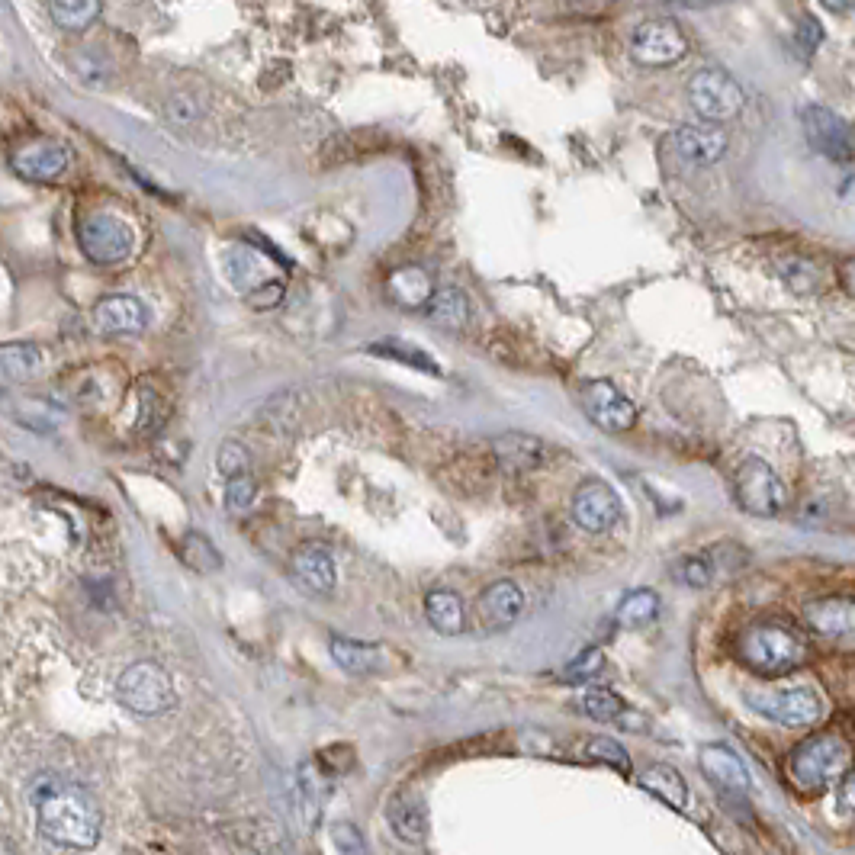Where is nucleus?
<instances>
[{"label":"nucleus","mask_w":855,"mask_h":855,"mask_svg":"<svg viewBox=\"0 0 855 855\" xmlns=\"http://www.w3.org/2000/svg\"><path fill=\"white\" fill-rule=\"evenodd\" d=\"M839 280H843L846 293H852V296H855V258L843 264V270H839Z\"/></svg>","instance_id":"obj_44"},{"label":"nucleus","mask_w":855,"mask_h":855,"mask_svg":"<svg viewBox=\"0 0 855 855\" xmlns=\"http://www.w3.org/2000/svg\"><path fill=\"white\" fill-rule=\"evenodd\" d=\"M328 647H332L335 663L348 675H357V679L380 672V666H383V650L373 647V643H357V640H348V637H332Z\"/></svg>","instance_id":"obj_26"},{"label":"nucleus","mask_w":855,"mask_h":855,"mask_svg":"<svg viewBox=\"0 0 855 855\" xmlns=\"http://www.w3.org/2000/svg\"><path fill=\"white\" fill-rule=\"evenodd\" d=\"M386 290L389 299L402 309H425L428 299L434 296V283L422 267H402L389 277Z\"/></svg>","instance_id":"obj_25"},{"label":"nucleus","mask_w":855,"mask_h":855,"mask_svg":"<svg viewBox=\"0 0 855 855\" xmlns=\"http://www.w3.org/2000/svg\"><path fill=\"white\" fill-rule=\"evenodd\" d=\"M798 42L804 45L807 52H814L817 45L823 42V29H820V20H814V17H804V20H801V26H798Z\"/></svg>","instance_id":"obj_42"},{"label":"nucleus","mask_w":855,"mask_h":855,"mask_svg":"<svg viewBox=\"0 0 855 855\" xmlns=\"http://www.w3.org/2000/svg\"><path fill=\"white\" fill-rule=\"evenodd\" d=\"M52 20L68 29V33H81V29L94 26L100 17V0H49Z\"/></svg>","instance_id":"obj_30"},{"label":"nucleus","mask_w":855,"mask_h":855,"mask_svg":"<svg viewBox=\"0 0 855 855\" xmlns=\"http://www.w3.org/2000/svg\"><path fill=\"white\" fill-rule=\"evenodd\" d=\"M585 756L589 759H595V762H605V765H611V769H618V772H630V756H627V749L621 746V743H614L611 737H595L589 746H585Z\"/></svg>","instance_id":"obj_35"},{"label":"nucleus","mask_w":855,"mask_h":855,"mask_svg":"<svg viewBox=\"0 0 855 855\" xmlns=\"http://www.w3.org/2000/svg\"><path fill=\"white\" fill-rule=\"evenodd\" d=\"M216 467L225 479H232L238 473H248L251 470V460H248V450L238 444V441H222L219 454H216Z\"/></svg>","instance_id":"obj_37"},{"label":"nucleus","mask_w":855,"mask_h":855,"mask_svg":"<svg viewBox=\"0 0 855 855\" xmlns=\"http://www.w3.org/2000/svg\"><path fill=\"white\" fill-rule=\"evenodd\" d=\"M71 152L58 139H29L10 152V171L29 184H52L68 171Z\"/></svg>","instance_id":"obj_12"},{"label":"nucleus","mask_w":855,"mask_h":855,"mask_svg":"<svg viewBox=\"0 0 855 855\" xmlns=\"http://www.w3.org/2000/svg\"><path fill=\"white\" fill-rule=\"evenodd\" d=\"M492 450H495V457H499L502 467L512 470V473H531L547 457L544 441H537L534 434H524V431L499 434V438L492 441Z\"/></svg>","instance_id":"obj_22"},{"label":"nucleus","mask_w":855,"mask_h":855,"mask_svg":"<svg viewBox=\"0 0 855 855\" xmlns=\"http://www.w3.org/2000/svg\"><path fill=\"white\" fill-rule=\"evenodd\" d=\"M116 698L139 717H161L177 704V688L168 669L145 659V663H132L116 679Z\"/></svg>","instance_id":"obj_5"},{"label":"nucleus","mask_w":855,"mask_h":855,"mask_svg":"<svg viewBox=\"0 0 855 855\" xmlns=\"http://www.w3.org/2000/svg\"><path fill=\"white\" fill-rule=\"evenodd\" d=\"M78 245L84 258L97 267H119L132 258L135 235L129 222L110 213H90L78 222Z\"/></svg>","instance_id":"obj_7"},{"label":"nucleus","mask_w":855,"mask_h":855,"mask_svg":"<svg viewBox=\"0 0 855 855\" xmlns=\"http://www.w3.org/2000/svg\"><path fill=\"white\" fill-rule=\"evenodd\" d=\"M573 521L589 534H605L621 521V495L605 479H585L573 492Z\"/></svg>","instance_id":"obj_13"},{"label":"nucleus","mask_w":855,"mask_h":855,"mask_svg":"<svg viewBox=\"0 0 855 855\" xmlns=\"http://www.w3.org/2000/svg\"><path fill=\"white\" fill-rule=\"evenodd\" d=\"M675 576H679V582L692 585V589H704V585H711L714 569L704 557H682L675 563Z\"/></svg>","instance_id":"obj_38"},{"label":"nucleus","mask_w":855,"mask_h":855,"mask_svg":"<svg viewBox=\"0 0 855 855\" xmlns=\"http://www.w3.org/2000/svg\"><path fill=\"white\" fill-rule=\"evenodd\" d=\"M801 126L810 148L817 155L830 158L836 164H849L855 161V126L849 119H843L839 113H833L830 107H820V103H810L801 113Z\"/></svg>","instance_id":"obj_10"},{"label":"nucleus","mask_w":855,"mask_h":855,"mask_svg":"<svg viewBox=\"0 0 855 855\" xmlns=\"http://www.w3.org/2000/svg\"><path fill=\"white\" fill-rule=\"evenodd\" d=\"M656 614H659V595L653 589H637L621 602L618 621L630 630H637V627H647Z\"/></svg>","instance_id":"obj_32"},{"label":"nucleus","mask_w":855,"mask_h":855,"mask_svg":"<svg viewBox=\"0 0 855 855\" xmlns=\"http://www.w3.org/2000/svg\"><path fill=\"white\" fill-rule=\"evenodd\" d=\"M640 788L650 791L653 798H659L663 804H669L672 810H685L688 807L685 778L679 775V769H672V765H666V762L647 765V769L640 772Z\"/></svg>","instance_id":"obj_23"},{"label":"nucleus","mask_w":855,"mask_h":855,"mask_svg":"<svg viewBox=\"0 0 855 855\" xmlns=\"http://www.w3.org/2000/svg\"><path fill=\"white\" fill-rule=\"evenodd\" d=\"M425 618L428 624L444 637H454L467 627V608H463V598L450 589H438L425 598Z\"/></svg>","instance_id":"obj_27"},{"label":"nucleus","mask_w":855,"mask_h":855,"mask_svg":"<svg viewBox=\"0 0 855 855\" xmlns=\"http://www.w3.org/2000/svg\"><path fill=\"white\" fill-rule=\"evenodd\" d=\"M164 113H168L171 123L190 126V123H197V119H200L203 107H200V100L190 94V90H177V94H171L168 103H164Z\"/></svg>","instance_id":"obj_36"},{"label":"nucleus","mask_w":855,"mask_h":855,"mask_svg":"<svg viewBox=\"0 0 855 855\" xmlns=\"http://www.w3.org/2000/svg\"><path fill=\"white\" fill-rule=\"evenodd\" d=\"M254 495H258V483H254L251 470L225 479V505H229L232 512H248L254 505Z\"/></svg>","instance_id":"obj_34"},{"label":"nucleus","mask_w":855,"mask_h":855,"mask_svg":"<svg viewBox=\"0 0 855 855\" xmlns=\"http://www.w3.org/2000/svg\"><path fill=\"white\" fill-rule=\"evenodd\" d=\"M425 319L438 328H447V332H460L470 322V299L457 287H444L434 290V296L425 306Z\"/></svg>","instance_id":"obj_24"},{"label":"nucleus","mask_w":855,"mask_h":855,"mask_svg":"<svg viewBox=\"0 0 855 855\" xmlns=\"http://www.w3.org/2000/svg\"><path fill=\"white\" fill-rule=\"evenodd\" d=\"M225 270H229L232 287L242 293L254 309H274L287 290V277L277 270V261L267 258L254 245H232L225 251Z\"/></svg>","instance_id":"obj_3"},{"label":"nucleus","mask_w":855,"mask_h":855,"mask_svg":"<svg viewBox=\"0 0 855 855\" xmlns=\"http://www.w3.org/2000/svg\"><path fill=\"white\" fill-rule=\"evenodd\" d=\"M688 52V39L679 29V23L672 20H643L634 33H630V55H634L637 65L647 68H666L682 62Z\"/></svg>","instance_id":"obj_11"},{"label":"nucleus","mask_w":855,"mask_h":855,"mask_svg":"<svg viewBox=\"0 0 855 855\" xmlns=\"http://www.w3.org/2000/svg\"><path fill=\"white\" fill-rule=\"evenodd\" d=\"M290 579L296 582V589H303L306 595L315 598H328L338 585V563L332 557V550L325 544H299L290 557Z\"/></svg>","instance_id":"obj_14"},{"label":"nucleus","mask_w":855,"mask_h":855,"mask_svg":"<svg viewBox=\"0 0 855 855\" xmlns=\"http://www.w3.org/2000/svg\"><path fill=\"white\" fill-rule=\"evenodd\" d=\"M33 810L39 836L65 849H94L100 839V810L81 788L62 778H36Z\"/></svg>","instance_id":"obj_1"},{"label":"nucleus","mask_w":855,"mask_h":855,"mask_svg":"<svg viewBox=\"0 0 855 855\" xmlns=\"http://www.w3.org/2000/svg\"><path fill=\"white\" fill-rule=\"evenodd\" d=\"M370 351H373V354H383V357H393V360H399V364H409V367L422 370V373H431V377H441V364H438V360L428 357V354L418 348V344H412V341L383 338V341H377V344H370Z\"/></svg>","instance_id":"obj_29"},{"label":"nucleus","mask_w":855,"mask_h":855,"mask_svg":"<svg viewBox=\"0 0 855 855\" xmlns=\"http://www.w3.org/2000/svg\"><path fill=\"white\" fill-rule=\"evenodd\" d=\"M701 772L711 778V782L724 791V794H746L749 791V772L743 759L733 753L730 746H720V743H711V746H701Z\"/></svg>","instance_id":"obj_19"},{"label":"nucleus","mask_w":855,"mask_h":855,"mask_svg":"<svg viewBox=\"0 0 855 855\" xmlns=\"http://www.w3.org/2000/svg\"><path fill=\"white\" fill-rule=\"evenodd\" d=\"M180 560H184L190 569H197V573H216V569L222 566V557L213 547V540L200 531L184 534V540H180Z\"/></svg>","instance_id":"obj_31"},{"label":"nucleus","mask_w":855,"mask_h":855,"mask_svg":"<svg viewBox=\"0 0 855 855\" xmlns=\"http://www.w3.org/2000/svg\"><path fill=\"white\" fill-rule=\"evenodd\" d=\"M804 621L810 630H817L820 637L855 643V595L817 598V602H810L804 608Z\"/></svg>","instance_id":"obj_17"},{"label":"nucleus","mask_w":855,"mask_h":855,"mask_svg":"<svg viewBox=\"0 0 855 855\" xmlns=\"http://www.w3.org/2000/svg\"><path fill=\"white\" fill-rule=\"evenodd\" d=\"M688 103L708 123H727V119L740 116V110L746 107V94L730 71L708 65L698 68L688 78Z\"/></svg>","instance_id":"obj_6"},{"label":"nucleus","mask_w":855,"mask_h":855,"mask_svg":"<svg viewBox=\"0 0 855 855\" xmlns=\"http://www.w3.org/2000/svg\"><path fill=\"white\" fill-rule=\"evenodd\" d=\"M852 765V746L839 737V733H820L810 737L801 746H794L788 756V775L791 782L804 791H820L843 778Z\"/></svg>","instance_id":"obj_2"},{"label":"nucleus","mask_w":855,"mask_h":855,"mask_svg":"<svg viewBox=\"0 0 855 855\" xmlns=\"http://www.w3.org/2000/svg\"><path fill=\"white\" fill-rule=\"evenodd\" d=\"M579 708L582 714H589L592 720H602V724H611V720H621L624 714V701L608 692V688H585L579 695Z\"/></svg>","instance_id":"obj_33"},{"label":"nucleus","mask_w":855,"mask_h":855,"mask_svg":"<svg viewBox=\"0 0 855 855\" xmlns=\"http://www.w3.org/2000/svg\"><path fill=\"white\" fill-rule=\"evenodd\" d=\"M807 656L801 634L785 624H756L740 640V659L759 675H788Z\"/></svg>","instance_id":"obj_4"},{"label":"nucleus","mask_w":855,"mask_h":855,"mask_svg":"<svg viewBox=\"0 0 855 855\" xmlns=\"http://www.w3.org/2000/svg\"><path fill=\"white\" fill-rule=\"evenodd\" d=\"M820 7H827L836 17H846V13L855 10V0H820Z\"/></svg>","instance_id":"obj_43"},{"label":"nucleus","mask_w":855,"mask_h":855,"mask_svg":"<svg viewBox=\"0 0 855 855\" xmlns=\"http://www.w3.org/2000/svg\"><path fill=\"white\" fill-rule=\"evenodd\" d=\"M71 68L78 71V78H81L84 84H100V81L110 78V71L103 68L100 58H94L90 52H78V55H74V58H71Z\"/></svg>","instance_id":"obj_40"},{"label":"nucleus","mask_w":855,"mask_h":855,"mask_svg":"<svg viewBox=\"0 0 855 855\" xmlns=\"http://www.w3.org/2000/svg\"><path fill=\"white\" fill-rule=\"evenodd\" d=\"M743 698L756 714L769 717L782 727H814L823 717V698L807 685L785 688V692H762V688H753V692H746Z\"/></svg>","instance_id":"obj_9"},{"label":"nucleus","mask_w":855,"mask_h":855,"mask_svg":"<svg viewBox=\"0 0 855 855\" xmlns=\"http://www.w3.org/2000/svg\"><path fill=\"white\" fill-rule=\"evenodd\" d=\"M479 614H483L486 627H492V630L512 627L524 614V592L518 589V582H512V579L492 582L483 592V598H479Z\"/></svg>","instance_id":"obj_20"},{"label":"nucleus","mask_w":855,"mask_h":855,"mask_svg":"<svg viewBox=\"0 0 855 855\" xmlns=\"http://www.w3.org/2000/svg\"><path fill=\"white\" fill-rule=\"evenodd\" d=\"M672 145H675V152H679L682 161L698 164V168H708V164H717L727 155L730 139L717 123L701 119V123H685V126L675 129Z\"/></svg>","instance_id":"obj_16"},{"label":"nucleus","mask_w":855,"mask_h":855,"mask_svg":"<svg viewBox=\"0 0 855 855\" xmlns=\"http://www.w3.org/2000/svg\"><path fill=\"white\" fill-rule=\"evenodd\" d=\"M733 495L743 512L759 518H775L788 508V489L769 463L759 457H749L733 476Z\"/></svg>","instance_id":"obj_8"},{"label":"nucleus","mask_w":855,"mask_h":855,"mask_svg":"<svg viewBox=\"0 0 855 855\" xmlns=\"http://www.w3.org/2000/svg\"><path fill=\"white\" fill-rule=\"evenodd\" d=\"M602 669H605V653L602 650H582L573 663L566 666V675H569V679L585 682V679H595Z\"/></svg>","instance_id":"obj_39"},{"label":"nucleus","mask_w":855,"mask_h":855,"mask_svg":"<svg viewBox=\"0 0 855 855\" xmlns=\"http://www.w3.org/2000/svg\"><path fill=\"white\" fill-rule=\"evenodd\" d=\"M386 820L393 833L409 846H425L428 839V807L418 794H399V798L389 801Z\"/></svg>","instance_id":"obj_21"},{"label":"nucleus","mask_w":855,"mask_h":855,"mask_svg":"<svg viewBox=\"0 0 855 855\" xmlns=\"http://www.w3.org/2000/svg\"><path fill=\"white\" fill-rule=\"evenodd\" d=\"M332 843L338 852H367V843L354 823H332Z\"/></svg>","instance_id":"obj_41"},{"label":"nucleus","mask_w":855,"mask_h":855,"mask_svg":"<svg viewBox=\"0 0 855 855\" xmlns=\"http://www.w3.org/2000/svg\"><path fill=\"white\" fill-rule=\"evenodd\" d=\"M94 325L100 335H139L148 325V309L129 293H110L97 303Z\"/></svg>","instance_id":"obj_18"},{"label":"nucleus","mask_w":855,"mask_h":855,"mask_svg":"<svg viewBox=\"0 0 855 855\" xmlns=\"http://www.w3.org/2000/svg\"><path fill=\"white\" fill-rule=\"evenodd\" d=\"M0 364H4L7 383H26V380H36L42 373L45 354L36 348V344L10 341V344H4V351H0Z\"/></svg>","instance_id":"obj_28"},{"label":"nucleus","mask_w":855,"mask_h":855,"mask_svg":"<svg viewBox=\"0 0 855 855\" xmlns=\"http://www.w3.org/2000/svg\"><path fill=\"white\" fill-rule=\"evenodd\" d=\"M582 405H585V415H589L602 431L614 434V431H630L637 425L634 402H630L621 389L608 380H592L589 386H585Z\"/></svg>","instance_id":"obj_15"}]
</instances>
